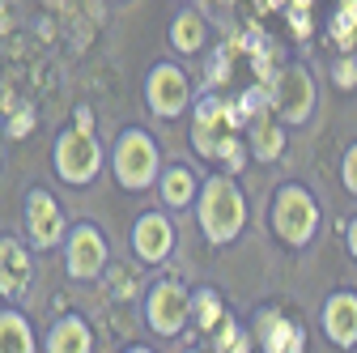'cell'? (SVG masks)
Segmentation results:
<instances>
[{
  "mask_svg": "<svg viewBox=\"0 0 357 353\" xmlns=\"http://www.w3.org/2000/svg\"><path fill=\"white\" fill-rule=\"evenodd\" d=\"M243 132H247V123H243L238 107L226 103L221 94H200L192 103V132H188V141L200 153V162L226 166V174H238L247 166V158H251Z\"/></svg>",
  "mask_w": 357,
  "mask_h": 353,
  "instance_id": "cell-1",
  "label": "cell"
},
{
  "mask_svg": "<svg viewBox=\"0 0 357 353\" xmlns=\"http://www.w3.org/2000/svg\"><path fill=\"white\" fill-rule=\"evenodd\" d=\"M247 196L238 188L234 174H208L200 183V196H196V226L204 234V243L213 247H226L234 243L243 230H247Z\"/></svg>",
  "mask_w": 357,
  "mask_h": 353,
  "instance_id": "cell-2",
  "label": "cell"
},
{
  "mask_svg": "<svg viewBox=\"0 0 357 353\" xmlns=\"http://www.w3.org/2000/svg\"><path fill=\"white\" fill-rule=\"evenodd\" d=\"M107 166H111V179L119 183V192H132V196H141L149 188H158L162 179V149L153 141V132L141 128V123H128L111 153H107Z\"/></svg>",
  "mask_w": 357,
  "mask_h": 353,
  "instance_id": "cell-3",
  "label": "cell"
},
{
  "mask_svg": "<svg viewBox=\"0 0 357 353\" xmlns=\"http://www.w3.org/2000/svg\"><path fill=\"white\" fill-rule=\"evenodd\" d=\"M268 222H273V234L285 243V247H310L324 226V209L315 200L306 183H281L273 192V213H268Z\"/></svg>",
  "mask_w": 357,
  "mask_h": 353,
  "instance_id": "cell-4",
  "label": "cell"
},
{
  "mask_svg": "<svg viewBox=\"0 0 357 353\" xmlns=\"http://www.w3.org/2000/svg\"><path fill=\"white\" fill-rule=\"evenodd\" d=\"M107 166V149L98 141V132H89V128H64L56 145H52V170H56V179L64 188H89L102 174Z\"/></svg>",
  "mask_w": 357,
  "mask_h": 353,
  "instance_id": "cell-5",
  "label": "cell"
},
{
  "mask_svg": "<svg viewBox=\"0 0 357 353\" xmlns=\"http://www.w3.org/2000/svg\"><path fill=\"white\" fill-rule=\"evenodd\" d=\"M141 311H145V328L153 336L174 340V336H183L188 324H192V290L183 281H174V277H158L145 290Z\"/></svg>",
  "mask_w": 357,
  "mask_h": 353,
  "instance_id": "cell-6",
  "label": "cell"
},
{
  "mask_svg": "<svg viewBox=\"0 0 357 353\" xmlns=\"http://www.w3.org/2000/svg\"><path fill=\"white\" fill-rule=\"evenodd\" d=\"M192 77L183 73V64L174 60H158L149 73H145V107L153 119L170 123V119H183L192 115Z\"/></svg>",
  "mask_w": 357,
  "mask_h": 353,
  "instance_id": "cell-7",
  "label": "cell"
},
{
  "mask_svg": "<svg viewBox=\"0 0 357 353\" xmlns=\"http://www.w3.org/2000/svg\"><path fill=\"white\" fill-rule=\"evenodd\" d=\"M22 222H26L30 251H56L68 239V217H64V204L56 200L52 188H38L34 183L22 196Z\"/></svg>",
  "mask_w": 357,
  "mask_h": 353,
  "instance_id": "cell-8",
  "label": "cell"
},
{
  "mask_svg": "<svg viewBox=\"0 0 357 353\" xmlns=\"http://www.w3.org/2000/svg\"><path fill=\"white\" fill-rule=\"evenodd\" d=\"M273 115L285 123V128H302L310 115H315V103H319V90H315V77H310L306 64H285L277 77H273Z\"/></svg>",
  "mask_w": 357,
  "mask_h": 353,
  "instance_id": "cell-9",
  "label": "cell"
},
{
  "mask_svg": "<svg viewBox=\"0 0 357 353\" xmlns=\"http://www.w3.org/2000/svg\"><path fill=\"white\" fill-rule=\"evenodd\" d=\"M111 264V243L98 222H73L64 239V273L73 281H98Z\"/></svg>",
  "mask_w": 357,
  "mask_h": 353,
  "instance_id": "cell-10",
  "label": "cell"
},
{
  "mask_svg": "<svg viewBox=\"0 0 357 353\" xmlns=\"http://www.w3.org/2000/svg\"><path fill=\"white\" fill-rule=\"evenodd\" d=\"M174 243H178V230H174L166 209H145L137 222H132V255H137L145 269L166 264L174 255Z\"/></svg>",
  "mask_w": 357,
  "mask_h": 353,
  "instance_id": "cell-11",
  "label": "cell"
},
{
  "mask_svg": "<svg viewBox=\"0 0 357 353\" xmlns=\"http://www.w3.org/2000/svg\"><path fill=\"white\" fill-rule=\"evenodd\" d=\"M251 336H255L259 353H306V328L294 324L281 306H259Z\"/></svg>",
  "mask_w": 357,
  "mask_h": 353,
  "instance_id": "cell-12",
  "label": "cell"
},
{
  "mask_svg": "<svg viewBox=\"0 0 357 353\" xmlns=\"http://www.w3.org/2000/svg\"><path fill=\"white\" fill-rule=\"evenodd\" d=\"M34 290V260H30V243L17 234H0V298L5 302H22Z\"/></svg>",
  "mask_w": 357,
  "mask_h": 353,
  "instance_id": "cell-13",
  "label": "cell"
},
{
  "mask_svg": "<svg viewBox=\"0 0 357 353\" xmlns=\"http://www.w3.org/2000/svg\"><path fill=\"white\" fill-rule=\"evenodd\" d=\"M324 336L332 340V349L353 353L357 349V294L353 290H336L324 298V311H319Z\"/></svg>",
  "mask_w": 357,
  "mask_h": 353,
  "instance_id": "cell-14",
  "label": "cell"
},
{
  "mask_svg": "<svg viewBox=\"0 0 357 353\" xmlns=\"http://www.w3.org/2000/svg\"><path fill=\"white\" fill-rule=\"evenodd\" d=\"M43 353H94V328H89V320L77 311H64L47 328V336H43Z\"/></svg>",
  "mask_w": 357,
  "mask_h": 353,
  "instance_id": "cell-15",
  "label": "cell"
},
{
  "mask_svg": "<svg viewBox=\"0 0 357 353\" xmlns=\"http://www.w3.org/2000/svg\"><path fill=\"white\" fill-rule=\"evenodd\" d=\"M158 196L166 209H196L200 196V174L188 162H170L162 166V179H158Z\"/></svg>",
  "mask_w": 357,
  "mask_h": 353,
  "instance_id": "cell-16",
  "label": "cell"
},
{
  "mask_svg": "<svg viewBox=\"0 0 357 353\" xmlns=\"http://www.w3.org/2000/svg\"><path fill=\"white\" fill-rule=\"evenodd\" d=\"M247 149H251V158L255 162H277L281 153H285V123L268 111V115H255L251 123H247Z\"/></svg>",
  "mask_w": 357,
  "mask_h": 353,
  "instance_id": "cell-17",
  "label": "cell"
},
{
  "mask_svg": "<svg viewBox=\"0 0 357 353\" xmlns=\"http://www.w3.org/2000/svg\"><path fill=\"white\" fill-rule=\"evenodd\" d=\"M38 332L26 311H17L13 302L0 306V353H38Z\"/></svg>",
  "mask_w": 357,
  "mask_h": 353,
  "instance_id": "cell-18",
  "label": "cell"
},
{
  "mask_svg": "<svg viewBox=\"0 0 357 353\" xmlns=\"http://www.w3.org/2000/svg\"><path fill=\"white\" fill-rule=\"evenodd\" d=\"M170 47L174 56H200L208 47V22L200 9H178L170 17Z\"/></svg>",
  "mask_w": 357,
  "mask_h": 353,
  "instance_id": "cell-19",
  "label": "cell"
},
{
  "mask_svg": "<svg viewBox=\"0 0 357 353\" xmlns=\"http://www.w3.org/2000/svg\"><path fill=\"white\" fill-rule=\"evenodd\" d=\"M226 315H230V311H226V298H221L217 285H196V290H192V324H196L200 336H213L217 324L226 320Z\"/></svg>",
  "mask_w": 357,
  "mask_h": 353,
  "instance_id": "cell-20",
  "label": "cell"
},
{
  "mask_svg": "<svg viewBox=\"0 0 357 353\" xmlns=\"http://www.w3.org/2000/svg\"><path fill=\"white\" fill-rule=\"evenodd\" d=\"M328 38L336 52H357V0H340L332 22H328Z\"/></svg>",
  "mask_w": 357,
  "mask_h": 353,
  "instance_id": "cell-21",
  "label": "cell"
},
{
  "mask_svg": "<svg viewBox=\"0 0 357 353\" xmlns=\"http://www.w3.org/2000/svg\"><path fill=\"white\" fill-rule=\"evenodd\" d=\"M251 345H255V336H251L238 320H230V315L221 320L217 332L208 336V349H213V353H251Z\"/></svg>",
  "mask_w": 357,
  "mask_h": 353,
  "instance_id": "cell-22",
  "label": "cell"
},
{
  "mask_svg": "<svg viewBox=\"0 0 357 353\" xmlns=\"http://www.w3.org/2000/svg\"><path fill=\"white\" fill-rule=\"evenodd\" d=\"M238 115H243V123H251L255 115H268V111H273V90H268V85L264 81H255V85H247V90L238 94Z\"/></svg>",
  "mask_w": 357,
  "mask_h": 353,
  "instance_id": "cell-23",
  "label": "cell"
},
{
  "mask_svg": "<svg viewBox=\"0 0 357 353\" xmlns=\"http://www.w3.org/2000/svg\"><path fill=\"white\" fill-rule=\"evenodd\" d=\"M332 85L336 90H357V52H336V64H332Z\"/></svg>",
  "mask_w": 357,
  "mask_h": 353,
  "instance_id": "cell-24",
  "label": "cell"
},
{
  "mask_svg": "<svg viewBox=\"0 0 357 353\" xmlns=\"http://www.w3.org/2000/svg\"><path fill=\"white\" fill-rule=\"evenodd\" d=\"M340 183H344V192L349 196H357V141L344 149V158H340Z\"/></svg>",
  "mask_w": 357,
  "mask_h": 353,
  "instance_id": "cell-25",
  "label": "cell"
},
{
  "mask_svg": "<svg viewBox=\"0 0 357 353\" xmlns=\"http://www.w3.org/2000/svg\"><path fill=\"white\" fill-rule=\"evenodd\" d=\"M34 123H38V115L34 111H17L9 123H5V137H13V141H22L26 132H34Z\"/></svg>",
  "mask_w": 357,
  "mask_h": 353,
  "instance_id": "cell-26",
  "label": "cell"
},
{
  "mask_svg": "<svg viewBox=\"0 0 357 353\" xmlns=\"http://www.w3.org/2000/svg\"><path fill=\"white\" fill-rule=\"evenodd\" d=\"M289 26H294L298 38H306V34H310V17H306V9H289Z\"/></svg>",
  "mask_w": 357,
  "mask_h": 353,
  "instance_id": "cell-27",
  "label": "cell"
},
{
  "mask_svg": "<svg viewBox=\"0 0 357 353\" xmlns=\"http://www.w3.org/2000/svg\"><path fill=\"white\" fill-rule=\"evenodd\" d=\"M73 123H77V128H89V132H94V111H89V107H77V111H73Z\"/></svg>",
  "mask_w": 357,
  "mask_h": 353,
  "instance_id": "cell-28",
  "label": "cell"
},
{
  "mask_svg": "<svg viewBox=\"0 0 357 353\" xmlns=\"http://www.w3.org/2000/svg\"><path fill=\"white\" fill-rule=\"evenodd\" d=\"M344 243H349V255L357 260V217H353V222L344 226Z\"/></svg>",
  "mask_w": 357,
  "mask_h": 353,
  "instance_id": "cell-29",
  "label": "cell"
},
{
  "mask_svg": "<svg viewBox=\"0 0 357 353\" xmlns=\"http://www.w3.org/2000/svg\"><path fill=\"white\" fill-rule=\"evenodd\" d=\"M119 353H158V349H149V345H128V349H119Z\"/></svg>",
  "mask_w": 357,
  "mask_h": 353,
  "instance_id": "cell-30",
  "label": "cell"
},
{
  "mask_svg": "<svg viewBox=\"0 0 357 353\" xmlns=\"http://www.w3.org/2000/svg\"><path fill=\"white\" fill-rule=\"evenodd\" d=\"M183 353H213L208 345H192V349H183Z\"/></svg>",
  "mask_w": 357,
  "mask_h": 353,
  "instance_id": "cell-31",
  "label": "cell"
}]
</instances>
